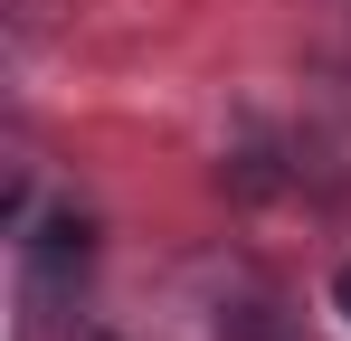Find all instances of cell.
<instances>
[{
  "label": "cell",
  "mask_w": 351,
  "mask_h": 341,
  "mask_svg": "<svg viewBox=\"0 0 351 341\" xmlns=\"http://www.w3.org/2000/svg\"><path fill=\"white\" fill-rule=\"evenodd\" d=\"M19 266H29V294H76L86 284V266H95V227H86V209H48V218L19 237Z\"/></svg>",
  "instance_id": "1"
},
{
  "label": "cell",
  "mask_w": 351,
  "mask_h": 341,
  "mask_svg": "<svg viewBox=\"0 0 351 341\" xmlns=\"http://www.w3.org/2000/svg\"><path fill=\"white\" fill-rule=\"evenodd\" d=\"M332 313H342V323H351V256H342V266H332Z\"/></svg>",
  "instance_id": "2"
}]
</instances>
